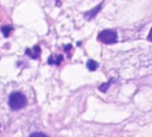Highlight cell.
Returning <instances> with one entry per match:
<instances>
[{"label": "cell", "instance_id": "cell-1", "mask_svg": "<svg viewBox=\"0 0 152 137\" xmlns=\"http://www.w3.org/2000/svg\"><path fill=\"white\" fill-rule=\"evenodd\" d=\"M27 104V99L20 91H14L10 94L8 99V105L12 110H20Z\"/></svg>", "mask_w": 152, "mask_h": 137}, {"label": "cell", "instance_id": "cell-2", "mask_svg": "<svg viewBox=\"0 0 152 137\" xmlns=\"http://www.w3.org/2000/svg\"><path fill=\"white\" fill-rule=\"evenodd\" d=\"M98 40L104 44H114L117 42V32L113 29L102 30L98 35Z\"/></svg>", "mask_w": 152, "mask_h": 137}, {"label": "cell", "instance_id": "cell-3", "mask_svg": "<svg viewBox=\"0 0 152 137\" xmlns=\"http://www.w3.org/2000/svg\"><path fill=\"white\" fill-rule=\"evenodd\" d=\"M25 54H27L28 56H30L31 58H38L40 55V48L39 46H34L32 49H26L25 51Z\"/></svg>", "mask_w": 152, "mask_h": 137}, {"label": "cell", "instance_id": "cell-4", "mask_svg": "<svg viewBox=\"0 0 152 137\" xmlns=\"http://www.w3.org/2000/svg\"><path fill=\"white\" fill-rule=\"evenodd\" d=\"M102 6V4H99V5H97L96 7H94L92 10H90V12L86 13V14H85V17H86L87 20H91V19H93L94 17H95V15L100 10Z\"/></svg>", "mask_w": 152, "mask_h": 137}, {"label": "cell", "instance_id": "cell-5", "mask_svg": "<svg viewBox=\"0 0 152 137\" xmlns=\"http://www.w3.org/2000/svg\"><path fill=\"white\" fill-rule=\"evenodd\" d=\"M62 59H63V56L62 55H58V56H54V55H52V56L49 57L48 59V63L49 65H60Z\"/></svg>", "mask_w": 152, "mask_h": 137}, {"label": "cell", "instance_id": "cell-6", "mask_svg": "<svg viewBox=\"0 0 152 137\" xmlns=\"http://www.w3.org/2000/svg\"><path fill=\"white\" fill-rule=\"evenodd\" d=\"M98 63H96L95 60H93V59H89L88 61H87V68H88V70L90 71H95L96 68H98Z\"/></svg>", "mask_w": 152, "mask_h": 137}, {"label": "cell", "instance_id": "cell-7", "mask_svg": "<svg viewBox=\"0 0 152 137\" xmlns=\"http://www.w3.org/2000/svg\"><path fill=\"white\" fill-rule=\"evenodd\" d=\"M112 82H113V80H110L109 82H107V83H104L102 85H100L99 87H98V89H99L100 91H102V93H106L107 91H108V88L111 86V84H112Z\"/></svg>", "mask_w": 152, "mask_h": 137}, {"label": "cell", "instance_id": "cell-8", "mask_svg": "<svg viewBox=\"0 0 152 137\" xmlns=\"http://www.w3.org/2000/svg\"><path fill=\"white\" fill-rule=\"evenodd\" d=\"M1 30L3 31L4 35L8 36V35H10V31H12V27H10V26H3L1 28Z\"/></svg>", "mask_w": 152, "mask_h": 137}, {"label": "cell", "instance_id": "cell-9", "mask_svg": "<svg viewBox=\"0 0 152 137\" xmlns=\"http://www.w3.org/2000/svg\"><path fill=\"white\" fill-rule=\"evenodd\" d=\"M29 137H49V136H47L46 134L42 133V132H34Z\"/></svg>", "mask_w": 152, "mask_h": 137}, {"label": "cell", "instance_id": "cell-10", "mask_svg": "<svg viewBox=\"0 0 152 137\" xmlns=\"http://www.w3.org/2000/svg\"><path fill=\"white\" fill-rule=\"evenodd\" d=\"M148 40L150 41V42H152V28H151L150 32H149V34H148Z\"/></svg>", "mask_w": 152, "mask_h": 137}]
</instances>
